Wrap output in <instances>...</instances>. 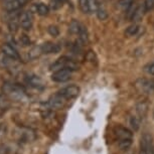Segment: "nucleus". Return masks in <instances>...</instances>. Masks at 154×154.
<instances>
[{"mask_svg": "<svg viewBox=\"0 0 154 154\" xmlns=\"http://www.w3.org/2000/svg\"><path fill=\"white\" fill-rule=\"evenodd\" d=\"M116 136L118 138V144L121 149H127L130 147L133 141V134L127 128L119 127L116 130Z\"/></svg>", "mask_w": 154, "mask_h": 154, "instance_id": "obj_1", "label": "nucleus"}, {"mask_svg": "<svg viewBox=\"0 0 154 154\" xmlns=\"http://www.w3.org/2000/svg\"><path fill=\"white\" fill-rule=\"evenodd\" d=\"M3 91L6 95H8L11 99H14L16 101H20L24 98V90L22 87H20L16 84H4Z\"/></svg>", "mask_w": 154, "mask_h": 154, "instance_id": "obj_2", "label": "nucleus"}, {"mask_svg": "<svg viewBox=\"0 0 154 154\" xmlns=\"http://www.w3.org/2000/svg\"><path fill=\"white\" fill-rule=\"evenodd\" d=\"M51 69H53L54 72L57 71V69H71L72 72L78 69V65L72 60L69 59V57H60L56 63H54L53 65H51Z\"/></svg>", "mask_w": 154, "mask_h": 154, "instance_id": "obj_3", "label": "nucleus"}, {"mask_svg": "<svg viewBox=\"0 0 154 154\" xmlns=\"http://www.w3.org/2000/svg\"><path fill=\"white\" fill-rule=\"evenodd\" d=\"M140 154H154V144L152 136L148 133L141 137L140 141Z\"/></svg>", "mask_w": 154, "mask_h": 154, "instance_id": "obj_4", "label": "nucleus"}, {"mask_svg": "<svg viewBox=\"0 0 154 154\" xmlns=\"http://www.w3.org/2000/svg\"><path fill=\"white\" fill-rule=\"evenodd\" d=\"M79 6L85 14H91L96 12L100 5L98 0H79Z\"/></svg>", "mask_w": 154, "mask_h": 154, "instance_id": "obj_5", "label": "nucleus"}, {"mask_svg": "<svg viewBox=\"0 0 154 154\" xmlns=\"http://www.w3.org/2000/svg\"><path fill=\"white\" fill-rule=\"evenodd\" d=\"M72 77V71L68 69H62L54 72L51 75V80L56 83H65L69 81Z\"/></svg>", "mask_w": 154, "mask_h": 154, "instance_id": "obj_6", "label": "nucleus"}, {"mask_svg": "<svg viewBox=\"0 0 154 154\" xmlns=\"http://www.w3.org/2000/svg\"><path fill=\"white\" fill-rule=\"evenodd\" d=\"M19 20V24L21 28H23L24 30H30L32 27V23H33V17L30 11H25L22 12L18 17Z\"/></svg>", "mask_w": 154, "mask_h": 154, "instance_id": "obj_7", "label": "nucleus"}, {"mask_svg": "<svg viewBox=\"0 0 154 154\" xmlns=\"http://www.w3.org/2000/svg\"><path fill=\"white\" fill-rule=\"evenodd\" d=\"M136 87L138 90L145 94H151L154 91V82L152 80L141 79L136 83Z\"/></svg>", "mask_w": 154, "mask_h": 154, "instance_id": "obj_8", "label": "nucleus"}, {"mask_svg": "<svg viewBox=\"0 0 154 154\" xmlns=\"http://www.w3.org/2000/svg\"><path fill=\"white\" fill-rule=\"evenodd\" d=\"M57 93H59L63 98H65L66 100H69V99H74L75 97H78L80 93V89L78 88L77 86H68V87H66V88L62 89Z\"/></svg>", "mask_w": 154, "mask_h": 154, "instance_id": "obj_9", "label": "nucleus"}, {"mask_svg": "<svg viewBox=\"0 0 154 154\" xmlns=\"http://www.w3.org/2000/svg\"><path fill=\"white\" fill-rule=\"evenodd\" d=\"M26 2L27 0H6L4 3V9L8 12H12V11L18 10Z\"/></svg>", "mask_w": 154, "mask_h": 154, "instance_id": "obj_10", "label": "nucleus"}, {"mask_svg": "<svg viewBox=\"0 0 154 154\" xmlns=\"http://www.w3.org/2000/svg\"><path fill=\"white\" fill-rule=\"evenodd\" d=\"M66 103V99L63 98L59 93H57L56 95L53 96L51 99L48 100V106L51 109H60L65 105Z\"/></svg>", "mask_w": 154, "mask_h": 154, "instance_id": "obj_11", "label": "nucleus"}, {"mask_svg": "<svg viewBox=\"0 0 154 154\" xmlns=\"http://www.w3.org/2000/svg\"><path fill=\"white\" fill-rule=\"evenodd\" d=\"M42 54H57L60 51V46L57 43H54L51 42H46L42 43Z\"/></svg>", "mask_w": 154, "mask_h": 154, "instance_id": "obj_12", "label": "nucleus"}, {"mask_svg": "<svg viewBox=\"0 0 154 154\" xmlns=\"http://www.w3.org/2000/svg\"><path fill=\"white\" fill-rule=\"evenodd\" d=\"M1 51L6 54L7 57H9L10 59H12L14 60H19V54H18V53H17V51L13 48L12 45H8V43H4V45H2Z\"/></svg>", "mask_w": 154, "mask_h": 154, "instance_id": "obj_13", "label": "nucleus"}, {"mask_svg": "<svg viewBox=\"0 0 154 154\" xmlns=\"http://www.w3.org/2000/svg\"><path fill=\"white\" fill-rule=\"evenodd\" d=\"M26 82L30 87L35 89H42L43 88V83L42 80L40 79L38 75H30L26 78Z\"/></svg>", "mask_w": 154, "mask_h": 154, "instance_id": "obj_14", "label": "nucleus"}, {"mask_svg": "<svg viewBox=\"0 0 154 154\" xmlns=\"http://www.w3.org/2000/svg\"><path fill=\"white\" fill-rule=\"evenodd\" d=\"M13 60H14L10 59L9 57H7L6 54H3L2 51L0 53V66H1V68H3V69L9 68V66L12 65Z\"/></svg>", "mask_w": 154, "mask_h": 154, "instance_id": "obj_15", "label": "nucleus"}, {"mask_svg": "<svg viewBox=\"0 0 154 154\" xmlns=\"http://www.w3.org/2000/svg\"><path fill=\"white\" fill-rule=\"evenodd\" d=\"M140 28L141 27L139 26L137 23H133V24L129 25V26L126 28V30H125V34L128 36H135L139 33Z\"/></svg>", "mask_w": 154, "mask_h": 154, "instance_id": "obj_16", "label": "nucleus"}, {"mask_svg": "<svg viewBox=\"0 0 154 154\" xmlns=\"http://www.w3.org/2000/svg\"><path fill=\"white\" fill-rule=\"evenodd\" d=\"M146 12V9H145V6H144V3L143 4H138L137 8H136V11L134 13V15H133V18L132 20L133 21H139L142 17H143L144 13Z\"/></svg>", "mask_w": 154, "mask_h": 154, "instance_id": "obj_17", "label": "nucleus"}, {"mask_svg": "<svg viewBox=\"0 0 154 154\" xmlns=\"http://www.w3.org/2000/svg\"><path fill=\"white\" fill-rule=\"evenodd\" d=\"M78 38H79L80 43H82V45H84V43H86L88 42V39H89L88 30H87V27H85L84 25H82L79 33H78Z\"/></svg>", "mask_w": 154, "mask_h": 154, "instance_id": "obj_18", "label": "nucleus"}, {"mask_svg": "<svg viewBox=\"0 0 154 154\" xmlns=\"http://www.w3.org/2000/svg\"><path fill=\"white\" fill-rule=\"evenodd\" d=\"M35 10L39 15L45 16V15H48L49 12V6L45 3H37L35 5Z\"/></svg>", "mask_w": 154, "mask_h": 154, "instance_id": "obj_19", "label": "nucleus"}, {"mask_svg": "<svg viewBox=\"0 0 154 154\" xmlns=\"http://www.w3.org/2000/svg\"><path fill=\"white\" fill-rule=\"evenodd\" d=\"M82 25H83L82 23H80L79 21H77V20H72V21L69 23V32L72 34H77L78 35L81 27H82Z\"/></svg>", "mask_w": 154, "mask_h": 154, "instance_id": "obj_20", "label": "nucleus"}, {"mask_svg": "<svg viewBox=\"0 0 154 154\" xmlns=\"http://www.w3.org/2000/svg\"><path fill=\"white\" fill-rule=\"evenodd\" d=\"M40 54H42V46H34L28 51V59L29 60H34L36 57H38Z\"/></svg>", "mask_w": 154, "mask_h": 154, "instance_id": "obj_21", "label": "nucleus"}, {"mask_svg": "<svg viewBox=\"0 0 154 154\" xmlns=\"http://www.w3.org/2000/svg\"><path fill=\"white\" fill-rule=\"evenodd\" d=\"M134 2H135V0H119L118 6L126 12V11L132 6V4L134 3Z\"/></svg>", "mask_w": 154, "mask_h": 154, "instance_id": "obj_22", "label": "nucleus"}, {"mask_svg": "<svg viewBox=\"0 0 154 154\" xmlns=\"http://www.w3.org/2000/svg\"><path fill=\"white\" fill-rule=\"evenodd\" d=\"M66 0H49V8L53 10H57L63 6Z\"/></svg>", "mask_w": 154, "mask_h": 154, "instance_id": "obj_23", "label": "nucleus"}, {"mask_svg": "<svg viewBox=\"0 0 154 154\" xmlns=\"http://www.w3.org/2000/svg\"><path fill=\"white\" fill-rule=\"evenodd\" d=\"M19 20L17 18H14V19H11L9 23H8V27H9V30L11 32H15V31L18 29V26H19Z\"/></svg>", "mask_w": 154, "mask_h": 154, "instance_id": "obj_24", "label": "nucleus"}, {"mask_svg": "<svg viewBox=\"0 0 154 154\" xmlns=\"http://www.w3.org/2000/svg\"><path fill=\"white\" fill-rule=\"evenodd\" d=\"M96 14H97V17L100 20H105V19H107V17H108V13H107V11L102 6H99L97 11H96Z\"/></svg>", "mask_w": 154, "mask_h": 154, "instance_id": "obj_25", "label": "nucleus"}, {"mask_svg": "<svg viewBox=\"0 0 154 154\" xmlns=\"http://www.w3.org/2000/svg\"><path fill=\"white\" fill-rule=\"evenodd\" d=\"M48 33L51 34V36H57L59 35V28H57V26H54V25H51V26H48Z\"/></svg>", "mask_w": 154, "mask_h": 154, "instance_id": "obj_26", "label": "nucleus"}, {"mask_svg": "<svg viewBox=\"0 0 154 154\" xmlns=\"http://www.w3.org/2000/svg\"><path fill=\"white\" fill-rule=\"evenodd\" d=\"M144 6H145V9H146V12H147V11H150L151 9H153L154 0H145V1H144Z\"/></svg>", "mask_w": 154, "mask_h": 154, "instance_id": "obj_27", "label": "nucleus"}, {"mask_svg": "<svg viewBox=\"0 0 154 154\" xmlns=\"http://www.w3.org/2000/svg\"><path fill=\"white\" fill-rule=\"evenodd\" d=\"M130 124H131L132 128H134L135 130H137L139 128V124H140V121L137 117H132L131 120H130Z\"/></svg>", "mask_w": 154, "mask_h": 154, "instance_id": "obj_28", "label": "nucleus"}, {"mask_svg": "<svg viewBox=\"0 0 154 154\" xmlns=\"http://www.w3.org/2000/svg\"><path fill=\"white\" fill-rule=\"evenodd\" d=\"M146 110H147V106L144 105V104H140V105L137 106V112L139 113L140 116H144L145 113H146Z\"/></svg>", "mask_w": 154, "mask_h": 154, "instance_id": "obj_29", "label": "nucleus"}, {"mask_svg": "<svg viewBox=\"0 0 154 154\" xmlns=\"http://www.w3.org/2000/svg\"><path fill=\"white\" fill-rule=\"evenodd\" d=\"M20 42H21L22 45H30V39L29 37H28L27 35H25V34H23V35H21V37H20Z\"/></svg>", "mask_w": 154, "mask_h": 154, "instance_id": "obj_30", "label": "nucleus"}, {"mask_svg": "<svg viewBox=\"0 0 154 154\" xmlns=\"http://www.w3.org/2000/svg\"><path fill=\"white\" fill-rule=\"evenodd\" d=\"M147 72H149L150 75H154V63H150V65L148 66V68H147Z\"/></svg>", "mask_w": 154, "mask_h": 154, "instance_id": "obj_31", "label": "nucleus"}]
</instances>
